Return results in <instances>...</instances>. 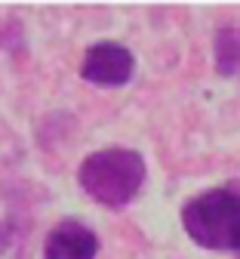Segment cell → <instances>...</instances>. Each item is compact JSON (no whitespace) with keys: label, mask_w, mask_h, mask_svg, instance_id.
<instances>
[{"label":"cell","mask_w":240,"mask_h":259,"mask_svg":"<svg viewBox=\"0 0 240 259\" xmlns=\"http://www.w3.org/2000/svg\"><path fill=\"white\" fill-rule=\"evenodd\" d=\"M148 179L145 157L135 148H99L83 157L77 182L89 198L108 210H126Z\"/></svg>","instance_id":"1"},{"label":"cell","mask_w":240,"mask_h":259,"mask_svg":"<svg viewBox=\"0 0 240 259\" xmlns=\"http://www.w3.org/2000/svg\"><path fill=\"white\" fill-rule=\"evenodd\" d=\"M182 225L197 247L240 259V185L231 182L194 194L182 207Z\"/></svg>","instance_id":"2"},{"label":"cell","mask_w":240,"mask_h":259,"mask_svg":"<svg viewBox=\"0 0 240 259\" xmlns=\"http://www.w3.org/2000/svg\"><path fill=\"white\" fill-rule=\"evenodd\" d=\"M132 74H135V56L123 44L102 40V44H92L83 53L80 77L86 83H95V87H123V83L132 80Z\"/></svg>","instance_id":"3"},{"label":"cell","mask_w":240,"mask_h":259,"mask_svg":"<svg viewBox=\"0 0 240 259\" xmlns=\"http://www.w3.org/2000/svg\"><path fill=\"white\" fill-rule=\"evenodd\" d=\"M99 256V235L86 222L62 219L43 238V259H95Z\"/></svg>","instance_id":"4"},{"label":"cell","mask_w":240,"mask_h":259,"mask_svg":"<svg viewBox=\"0 0 240 259\" xmlns=\"http://www.w3.org/2000/svg\"><path fill=\"white\" fill-rule=\"evenodd\" d=\"M213 56H216V74L219 77H234L240 71V28L237 25H225L216 31Z\"/></svg>","instance_id":"5"},{"label":"cell","mask_w":240,"mask_h":259,"mask_svg":"<svg viewBox=\"0 0 240 259\" xmlns=\"http://www.w3.org/2000/svg\"><path fill=\"white\" fill-rule=\"evenodd\" d=\"M10 241H13V232H10V225H7V222H0V253H4V250L10 247Z\"/></svg>","instance_id":"6"}]
</instances>
